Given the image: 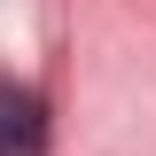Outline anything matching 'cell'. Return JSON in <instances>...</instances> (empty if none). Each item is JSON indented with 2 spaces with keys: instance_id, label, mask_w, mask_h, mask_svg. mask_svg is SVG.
<instances>
[{
  "instance_id": "1",
  "label": "cell",
  "mask_w": 156,
  "mask_h": 156,
  "mask_svg": "<svg viewBox=\"0 0 156 156\" xmlns=\"http://www.w3.org/2000/svg\"><path fill=\"white\" fill-rule=\"evenodd\" d=\"M39 140H47V109H39V94L0 86V156H31Z\"/></svg>"
}]
</instances>
